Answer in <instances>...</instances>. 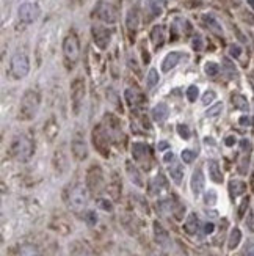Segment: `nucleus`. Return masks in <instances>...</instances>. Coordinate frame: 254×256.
<instances>
[{"label": "nucleus", "instance_id": "f257e3e1", "mask_svg": "<svg viewBox=\"0 0 254 256\" xmlns=\"http://www.w3.org/2000/svg\"><path fill=\"white\" fill-rule=\"evenodd\" d=\"M41 104V94L36 90H27L20 98L17 118L20 121H31L36 116Z\"/></svg>", "mask_w": 254, "mask_h": 256}, {"label": "nucleus", "instance_id": "f03ea898", "mask_svg": "<svg viewBox=\"0 0 254 256\" xmlns=\"http://www.w3.org/2000/svg\"><path fill=\"white\" fill-rule=\"evenodd\" d=\"M11 156L19 162H27L35 154V143L28 136H17L11 142L9 146Z\"/></svg>", "mask_w": 254, "mask_h": 256}, {"label": "nucleus", "instance_id": "7ed1b4c3", "mask_svg": "<svg viewBox=\"0 0 254 256\" xmlns=\"http://www.w3.org/2000/svg\"><path fill=\"white\" fill-rule=\"evenodd\" d=\"M63 57L68 70H72L80 58V41L74 32H69L63 40Z\"/></svg>", "mask_w": 254, "mask_h": 256}, {"label": "nucleus", "instance_id": "20e7f679", "mask_svg": "<svg viewBox=\"0 0 254 256\" xmlns=\"http://www.w3.org/2000/svg\"><path fill=\"white\" fill-rule=\"evenodd\" d=\"M88 187L83 184H74L68 192V206L74 212H80L88 204Z\"/></svg>", "mask_w": 254, "mask_h": 256}, {"label": "nucleus", "instance_id": "39448f33", "mask_svg": "<svg viewBox=\"0 0 254 256\" xmlns=\"http://www.w3.org/2000/svg\"><path fill=\"white\" fill-rule=\"evenodd\" d=\"M85 94H86V85L82 77H75L71 84V107H72V114L79 115L83 101H85Z\"/></svg>", "mask_w": 254, "mask_h": 256}, {"label": "nucleus", "instance_id": "423d86ee", "mask_svg": "<svg viewBox=\"0 0 254 256\" xmlns=\"http://www.w3.org/2000/svg\"><path fill=\"white\" fill-rule=\"evenodd\" d=\"M30 72V60L28 55L24 52H16L13 57H11L9 63V74L14 77V79H24V77Z\"/></svg>", "mask_w": 254, "mask_h": 256}, {"label": "nucleus", "instance_id": "0eeeda50", "mask_svg": "<svg viewBox=\"0 0 254 256\" xmlns=\"http://www.w3.org/2000/svg\"><path fill=\"white\" fill-rule=\"evenodd\" d=\"M93 16L105 22V24H115L118 20V10L115 8V5L105 2V0H99L93 10Z\"/></svg>", "mask_w": 254, "mask_h": 256}, {"label": "nucleus", "instance_id": "6e6552de", "mask_svg": "<svg viewBox=\"0 0 254 256\" xmlns=\"http://www.w3.org/2000/svg\"><path fill=\"white\" fill-rule=\"evenodd\" d=\"M132 158L141 165L145 170H149L152 165V151L146 143H134L132 144Z\"/></svg>", "mask_w": 254, "mask_h": 256}, {"label": "nucleus", "instance_id": "1a4fd4ad", "mask_svg": "<svg viewBox=\"0 0 254 256\" xmlns=\"http://www.w3.org/2000/svg\"><path fill=\"white\" fill-rule=\"evenodd\" d=\"M86 187L91 194H99L104 188V172L99 165H91L86 172Z\"/></svg>", "mask_w": 254, "mask_h": 256}, {"label": "nucleus", "instance_id": "9d476101", "mask_svg": "<svg viewBox=\"0 0 254 256\" xmlns=\"http://www.w3.org/2000/svg\"><path fill=\"white\" fill-rule=\"evenodd\" d=\"M17 14H19V19L24 22V24H31V22H35L39 18L41 10L35 2H24L19 6Z\"/></svg>", "mask_w": 254, "mask_h": 256}, {"label": "nucleus", "instance_id": "9b49d317", "mask_svg": "<svg viewBox=\"0 0 254 256\" xmlns=\"http://www.w3.org/2000/svg\"><path fill=\"white\" fill-rule=\"evenodd\" d=\"M112 142L110 137L107 136V132L104 129V126H96L93 129V143H94V148L104 154V156H108V143Z\"/></svg>", "mask_w": 254, "mask_h": 256}, {"label": "nucleus", "instance_id": "f8f14e48", "mask_svg": "<svg viewBox=\"0 0 254 256\" xmlns=\"http://www.w3.org/2000/svg\"><path fill=\"white\" fill-rule=\"evenodd\" d=\"M71 152L75 160H85L88 158V144L80 132H77L71 140Z\"/></svg>", "mask_w": 254, "mask_h": 256}, {"label": "nucleus", "instance_id": "ddd939ff", "mask_svg": "<svg viewBox=\"0 0 254 256\" xmlns=\"http://www.w3.org/2000/svg\"><path fill=\"white\" fill-rule=\"evenodd\" d=\"M91 33H93V40H94V44L99 48V49H107L108 44H110V40H112V32L105 27H101V26H93L91 28Z\"/></svg>", "mask_w": 254, "mask_h": 256}, {"label": "nucleus", "instance_id": "4468645a", "mask_svg": "<svg viewBox=\"0 0 254 256\" xmlns=\"http://www.w3.org/2000/svg\"><path fill=\"white\" fill-rule=\"evenodd\" d=\"M124 96H126L127 104L132 108H138V107H141L143 102H145V94H143L137 86H129L124 93Z\"/></svg>", "mask_w": 254, "mask_h": 256}, {"label": "nucleus", "instance_id": "2eb2a0df", "mask_svg": "<svg viewBox=\"0 0 254 256\" xmlns=\"http://www.w3.org/2000/svg\"><path fill=\"white\" fill-rule=\"evenodd\" d=\"M68 165H69V160H68V154H66L64 148L60 146L57 151L53 154V166L57 173H64L68 170Z\"/></svg>", "mask_w": 254, "mask_h": 256}, {"label": "nucleus", "instance_id": "dca6fc26", "mask_svg": "<svg viewBox=\"0 0 254 256\" xmlns=\"http://www.w3.org/2000/svg\"><path fill=\"white\" fill-rule=\"evenodd\" d=\"M165 40H167V28H165V26L160 24V26L152 27V30H151V41L154 44V48L160 49L165 44Z\"/></svg>", "mask_w": 254, "mask_h": 256}, {"label": "nucleus", "instance_id": "f3484780", "mask_svg": "<svg viewBox=\"0 0 254 256\" xmlns=\"http://www.w3.org/2000/svg\"><path fill=\"white\" fill-rule=\"evenodd\" d=\"M121 188H123V182H121L119 174L115 172V173L112 174V178H110L108 187H107L108 194L112 195V198L115 200V202H118V200L121 198Z\"/></svg>", "mask_w": 254, "mask_h": 256}, {"label": "nucleus", "instance_id": "a211bd4d", "mask_svg": "<svg viewBox=\"0 0 254 256\" xmlns=\"http://www.w3.org/2000/svg\"><path fill=\"white\" fill-rule=\"evenodd\" d=\"M182 57H184L182 52H170L167 57L163 58V62H162V71L163 72H170L173 68H176V66L179 64Z\"/></svg>", "mask_w": 254, "mask_h": 256}, {"label": "nucleus", "instance_id": "6ab92c4d", "mask_svg": "<svg viewBox=\"0 0 254 256\" xmlns=\"http://www.w3.org/2000/svg\"><path fill=\"white\" fill-rule=\"evenodd\" d=\"M192 192L195 196H200L204 190V174L201 172V168H196L193 172V176H192Z\"/></svg>", "mask_w": 254, "mask_h": 256}, {"label": "nucleus", "instance_id": "aec40b11", "mask_svg": "<svg viewBox=\"0 0 254 256\" xmlns=\"http://www.w3.org/2000/svg\"><path fill=\"white\" fill-rule=\"evenodd\" d=\"M58 130H60V126L57 123V120H55V116H50L46 121V124H44V137H46L49 142H52L58 136Z\"/></svg>", "mask_w": 254, "mask_h": 256}, {"label": "nucleus", "instance_id": "412c9836", "mask_svg": "<svg viewBox=\"0 0 254 256\" xmlns=\"http://www.w3.org/2000/svg\"><path fill=\"white\" fill-rule=\"evenodd\" d=\"M203 24L211 30L212 33H215V35H218V36H223V27H222V24L212 16V14H204L203 16Z\"/></svg>", "mask_w": 254, "mask_h": 256}, {"label": "nucleus", "instance_id": "4be33fe9", "mask_svg": "<svg viewBox=\"0 0 254 256\" xmlns=\"http://www.w3.org/2000/svg\"><path fill=\"white\" fill-rule=\"evenodd\" d=\"M168 115H170V108L165 102H159L152 108V118L154 121H157V123H163V121L168 118Z\"/></svg>", "mask_w": 254, "mask_h": 256}, {"label": "nucleus", "instance_id": "5701e85b", "mask_svg": "<svg viewBox=\"0 0 254 256\" xmlns=\"http://www.w3.org/2000/svg\"><path fill=\"white\" fill-rule=\"evenodd\" d=\"M138 24H140V13H138V10L137 8L129 10L127 18H126V26H127L129 32L135 33L137 28H138Z\"/></svg>", "mask_w": 254, "mask_h": 256}, {"label": "nucleus", "instance_id": "b1692460", "mask_svg": "<svg viewBox=\"0 0 254 256\" xmlns=\"http://www.w3.org/2000/svg\"><path fill=\"white\" fill-rule=\"evenodd\" d=\"M184 230L187 234H190V236L196 234L198 230H200V218H198V216L195 212H192L189 216V218H187V222L184 224Z\"/></svg>", "mask_w": 254, "mask_h": 256}, {"label": "nucleus", "instance_id": "393cba45", "mask_svg": "<svg viewBox=\"0 0 254 256\" xmlns=\"http://www.w3.org/2000/svg\"><path fill=\"white\" fill-rule=\"evenodd\" d=\"M126 170H127V174L130 178V181L134 182L135 186H138V187L145 186V182H143V178H141L140 172L137 170V166L134 164H132V162H126Z\"/></svg>", "mask_w": 254, "mask_h": 256}, {"label": "nucleus", "instance_id": "a878e982", "mask_svg": "<svg viewBox=\"0 0 254 256\" xmlns=\"http://www.w3.org/2000/svg\"><path fill=\"white\" fill-rule=\"evenodd\" d=\"M168 187V182H167V180H165V176L163 174H157L156 178L152 180V182H151V194L152 195H157V194H160L162 190H165V188Z\"/></svg>", "mask_w": 254, "mask_h": 256}, {"label": "nucleus", "instance_id": "bb28decb", "mask_svg": "<svg viewBox=\"0 0 254 256\" xmlns=\"http://www.w3.org/2000/svg\"><path fill=\"white\" fill-rule=\"evenodd\" d=\"M168 173L171 176V180L176 182V184H181L182 180H184V168L182 165L178 164V162H173L170 166H168Z\"/></svg>", "mask_w": 254, "mask_h": 256}, {"label": "nucleus", "instance_id": "cd10ccee", "mask_svg": "<svg viewBox=\"0 0 254 256\" xmlns=\"http://www.w3.org/2000/svg\"><path fill=\"white\" fill-rule=\"evenodd\" d=\"M231 102H233V106L237 110H242V112H248V108H250V104L247 101V98L244 94H240V93H233V94H231Z\"/></svg>", "mask_w": 254, "mask_h": 256}, {"label": "nucleus", "instance_id": "c85d7f7f", "mask_svg": "<svg viewBox=\"0 0 254 256\" xmlns=\"http://www.w3.org/2000/svg\"><path fill=\"white\" fill-rule=\"evenodd\" d=\"M209 176H211V180L217 184L223 182V173H222V170H220L218 162H215V160L209 162Z\"/></svg>", "mask_w": 254, "mask_h": 256}, {"label": "nucleus", "instance_id": "c756f323", "mask_svg": "<svg viewBox=\"0 0 254 256\" xmlns=\"http://www.w3.org/2000/svg\"><path fill=\"white\" fill-rule=\"evenodd\" d=\"M154 234H156V240L160 244V246H165V244L170 242L168 232L163 230V226L159 224V222H154Z\"/></svg>", "mask_w": 254, "mask_h": 256}, {"label": "nucleus", "instance_id": "7c9ffc66", "mask_svg": "<svg viewBox=\"0 0 254 256\" xmlns=\"http://www.w3.org/2000/svg\"><path fill=\"white\" fill-rule=\"evenodd\" d=\"M245 190H247V184L244 181H236L234 180V181L229 182V192H231V196H233V198L242 195Z\"/></svg>", "mask_w": 254, "mask_h": 256}, {"label": "nucleus", "instance_id": "2f4dec72", "mask_svg": "<svg viewBox=\"0 0 254 256\" xmlns=\"http://www.w3.org/2000/svg\"><path fill=\"white\" fill-rule=\"evenodd\" d=\"M163 10V2L160 0H149L148 4V11H149V18H157Z\"/></svg>", "mask_w": 254, "mask_h": 256}, {"label": "nucleus", "instance_id": "473e14b6", "mask_svg": "<svg viewBox=\"0 0 254 256\" xmlns=\"http://www.w3.org/2000/svg\"><path fill=\"white\" fill-rule=\"evenodd\" d=\"M19 256H41L38 247L31 246V244H24L19 247Z\"/></svg>", "mask_w": 254, "mask_h": 256}, {"label": "nucleus", "instance_id": "72a5a7b5", "mask_svg": "<svg viewBox=\"0 0 254 256\" xmlns=\"http://www.w3.org/2000/svg\"><path fill=\"white\" fill-rule=\"evenodd\" d=\"M240 239H242V232L239 228H234L233 231H231V236H229V242H228V247L231 250H234L239 244H240Z\"/></svg>", "mask_w": 254, "mask_h": 256}, {"label": "nucleus", "instance_id": "f704fd0d", "mask_svg": "<svg viewBox=\"0 0 254 256\" xmlns=\"http://www.w3.org/2000/svg\"><path fill=\"white\" fill-rule=\"evenodd\" d=\"M223 70H225V72H226V76L229 77V79H234V77H237L236 64L231 62L229 58H223Z\"/></svg>", "mask_w": 254, "mask_h": 256}, {"label": "nucleus", "instance_id": "c9c22d12", "mask_svg": "<svg viewBox=\"0 0 254 256\" xmlns=\"http://www.w3.org/2000/svg\"><path fill=\"white\" fill-rule=\"evenodd\" d=\"M159 72H157V70H149V72H148V76H146V84H148V88H154L157 84H159Z\"/></svg>", "mask_w": 254, "mask_h": 256}, {"label": "nucleus", "instance_id": "e433bc0d", "mask_svg": "<svg viewBox=\"0 0 254 256\" xmlns=\"http://www.w3.org/2000/svg\"><path fill=\"white\" fill-rule=\"evenodd\" d=\"M204 71H206V74L209 77H215L220 72V66L217 63H214V62H207L204 64Z\"/></svg>", "mask_w": 254, "mask_h": 256}, {"label": "nucleus", "instance_id": "4c0bfd02", "mask_svg": "<svg viewBox=\"0 0 254 256\" xmlns=\"http://www.w3.org/2000/svg\"><path fill=\"white\" fill-rule=\"evenodd\" d=\"M222 110H223V104L218 102V104L212 106L209 110H206V116H217V115L222 114Z\"/></svg>", "mask_w": 254, "mask_h": 256}, {"label": "nucleus", "instance_id": "58836bf2", "mask_svg": "<svg viewBox=\"0 0 254 256\" xmlns=\"http://www.w3.org/2000/svg\"><path fill=\"white\" fill-rule=\"evenodd\" d=\"M97 206L101 208L102 210H107V212H112V210H113L112 202H108V200H105V198H99L97 200Z\"/></svg>", "mask_w": 254, "mask_h": 256}, {"label": "nucleus", "instance_id": "ea45409f", "mask_svg": "<svg viewBox=\"0 0 254 256\" xmlns=\"http://www.w3.org/2000/svg\"><path fill=\"white\" fill-rule=\"evenodd\" d=\"M198 96H200V90H198V86L196 85L189 86V90H187V98H189V101L195 102Z\"/></svg>", "mask_w": 254, "mask_h": 256}, {"label": "nucleus", "instance_id": "a19ab883", "mask_svg": "<svg viewBox=\"0 0 254 256\" xmlns=\"http://www.w3.org/2000/svg\"><path fill=\"white\" fill-rule=\"evenodd\" d=\"M178 134L184 140H189L190 138V128L187 124H178Z\"/></svg>", "mask_w": 254, "mask_h": 256}, {"label": "nucleus", "instance_id": "79ce46f5", "mask_svg": "<svg viewBox=\"0 0 254 256\" xmlns=\"http://www.w3.org/2000/svg\"><path fill=\"white\" fill-rule=\"evenodd\" d=\"M181 156H182V160H184L185 164H192V162L195 160V158H196L195 152L190 151V150H184Z\"/></svg>", "mask_w": 254, "mask_h": 256}, {"label": "nucleus", "instance_id": "37998d69", "mask_svg": "<svg viewBox=\"0 0 254 256\" xmlns=\"http://www.w3.org/2000/svg\"><path fill=\"white\" fill-rule=\"evenodd\" d=\"M229 54H231V57L239 58L242 55V48L237 46V44H233V46H229Z\"/></svg>", "mask_w": 254, "mask_h": 256}, {"label": "nucleus", "instance_id": "c03bdc74", "mask_svg": "<svg viewBox=\"0 0 254 256\" xmlns=\"http://www.w3.org/2000/svg\"><path fill=\"white\" fill-rule=\"evenodd\" d=\"M214 99H215V92L209 90V92H206V93H204V96H203V104H204V106L211 104V102L214 101Z\"/></svg>", "mask_w": 254, "mask_h": 256}, {"label": "nucleus", "instance_id": "a18cd8bd", "mask_svg": "<svg viewBox=\"0 0 254 256\" xmlns=\"http://www.w3.org/2000/svg\"><path fill=\"white\" fill-rule=\"evenodd\" d=\"M85 218H86V224L90 225V226H93V225H96V222H97V216H96V212H86L85 214Z\"/></svg>", "mask_w": 254, "mask_h": 256}, {"label": "nucleus", "instance_id": "49530a36", "mask_svg": "<svg viewBox=\"0 0 254 256\" xmlns=\"http://www.w3.org/2000/svg\"><path fill=\"white\" fill-rule=\"evenodd\" d=\"M203 44H204L203 36H201V35H196L195 40H193V49H195V50H201V49H203Z\"/></svg>", "mask_w": 254, "mask_h": 256}, {"label": "nucleus", "instance_id": "de8ad7c7", "mask_svg": "<svg viewBox=\"0 0 254 256\" xmlns=\"http://www.w3.org/2000/svg\"><path fill=\"white\" fill-rule=\"evenodd\" d=\"M248 203H250V198L247 196L244 202H242V204H240V208H239V217L242 218L244 217V214H245V210H247V206H248Z\"/></svg>", "mask_w": 254, "mask_h": 256}, {"label": "nucleus", "instance_id": "09e8293b", "mask_svg": "<svg viewBox=\"0 0 254 256\" xmlns=\"http://www.w3.org/2000/svg\"><path fill=\"white\" fill-rule=\"evenodd\" d=\"M242 256H254V244L248 246V247L244 250V254H242Z\"/></svg>", "mask_w": 254, "mask_h": 256}, {"label": "nucleus", "instance_id": "8fccbe9b", "mask_svg": "<svg viewBox=\"0 0 254 256\" xmlns=\"http://www.w3.org/2000/svg\"><path fill=\"white\" fill-rule=\"evenodd\" d=\"M214 230H215L214 224H206V226H204L206 234H211V232H214Z\"/></svg>", "mask_w": 254, "mask_h": 256}, {"label": "nucleus", "instance_id": "3c124183", "mask_svg": "<svg viewBox=\"0 0 254 256\" xmlns=\"http://www.w3.org/2000/svg\"><path fill=\"white\" fill-rule=\"evenodd\" d=\"M206 203H215V194L214 192L206 195Z\"/></svg>", "mask_w": 254, "mask_h": 256}, {"label": "nucleus", "instance_id": "603ef678", "mask_svg": "<svg viewBox=\"0 0 254 256\" xmlns=\"http://www.w3.org/2000/svg\"><path fill=\"white\" fill-rule=\"evenodd\" d=\"M74 256H93L90 252L88 250H85V248H82V250H79V252H75V254Z\"/></svg>", "mask_w": 254, "mask_h": 256}, {"label": "nucleus", "instance_id": "864d4df0", "mask_svg": "<svg viewBox=\"0 0 254 256\" xmlns=\"http://www.w3.org/2000/svg\"><path fill=\"white\" fill-rule=\"evenodd\" d=\"M174 160V154L173 152H168L167 156H165V162H173Z\"/></svg>", "mask_w": 254, "mask_h": 256}, {"label": "nucleus", "instance_id": "5fc2aeb1", "mask_svg": "<svg viewBox=\"0 0 254 256\" xmlns=\"http://www.w3.org/2000/svg\"><path fill=\"white\" fill-rule=\"evenodd\" d=\"M225 142H226V144H228V146H233V144L236 143V138H234V137H228V138H226Z\"/></svg>", "mask_w": 254, "mask_h": 256}, {"label": "nucleus", "instance_id": "6e6d98bb", "mask_svg": "<svg viewBox=\"0 0 254 256\" xmlns=\"http://www.w3.org/2000/svg\"><path fill=\"white\" fill-rule=\"evenodd\" d=\"M240 124H251V121H250V118H247V116H244V118H240Z\"/></svg>", "mask_w": 254, "mask_h": 256}, {"label": "nucleus", "instance_id": "4d7b16f0", "mask_svg": "<svg viewBox=\"0 0 254 256\" xmlns=\"http://www.w3.org/2000/svg\"><path fill=\"white\" fill-rule=\"evenodd\" d=\"M167 148H168V143H167V142H160V143H159V150H160V151L167 150Z\"/></svg>", "mask_w": 254, "mask_h": 256}, {"label": "nucleus", "instance_id": "13d9d810", "mask_svg": "<svg viewBox=\"0 0 254 256\" xmlns=\"http://www.w3.org/2000/svg\"><path fill=\"white\" fill-rule=\"evenodd\" d=\"M247 2H248V5L254 10V0H247Z\"/></svg>", "mask_w": 254, "mask_h": 256}, {"label": "nucleus", "instance_id": "bf43d9fd", "mask_svg": "<svg viewBox=\"0 0 254 256\" xmlns=\"http://www.w3.org/2000/svg\"><path fill=\"white\" fill-rule=\"evenodd\" d=\"M156 256H159V254H156Z\"/></svg>", "mask_w": 254, "mask_h": 256}]
</instances>
